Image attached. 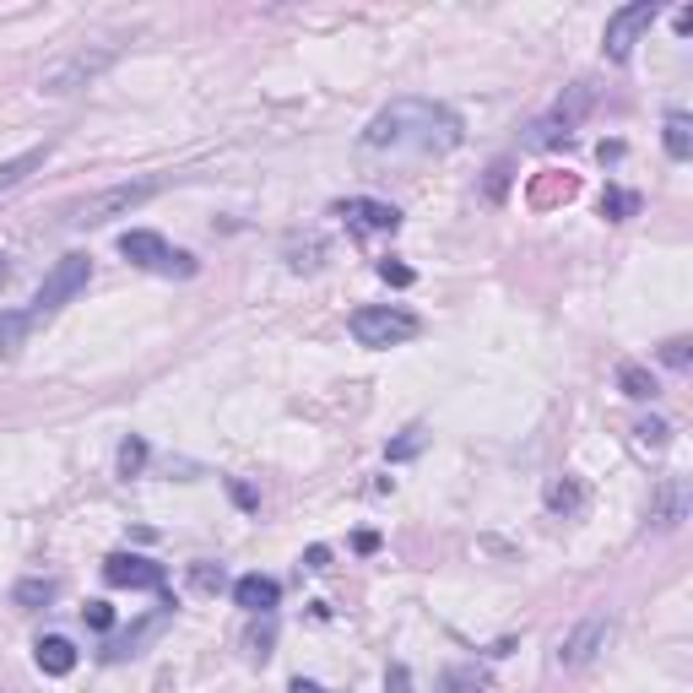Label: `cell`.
Wrapping results in <instances>:
<instances>
[{"mask_svg": "<svg viewBox=\"0 0 693 693\" xmlns=\"http://www.w3.org/2000/svg\"><path fill=\"white\" fill-rule=\"evenodd\" d=\"M369 152H455L461 146V115L433 98H396L363 126Z\"/></svg>", "mask_w": 693, "mask_h": 693, "instance_id": "obj_1", "label": "cell"}, {"mask_svg": "<svg viewBox=\"0 0 693 693\" xmlns=\"http://www.w3.org/2000/svg\"><path fill=\"white\" fill-rule=\"evenodd\" d=\"M163 184H168L163 174H152V179H126V184H109V190H98V195H87V201L65 206V223H71V228H104V223L131 217L136 206H146V201H152Z\"/></svg>", "mask_w": 693, "mask_h": 693, "instance_id": "obj_2", "label": "cell"}, {"mask_svg": "<svg viewBox=\"0 0 693 693\" xmlns=\"http://www.w3.org/2000/svg\"><path fill=\"white\" fill-rule=\"evenodd\" d=\"M115 60H120V44H87V49H71L60 65H49V71L38 76V93H44V98L82 93V87H93V82H98Z\"/></svg>", "mask_w": 693, "mask_h": 693, "instance_id": "obj_3", "label": "cell"}, {"mask_svg": "<svg viewBox=\"0 0 693 693\" xmlns=\"http://www.w3.org/2000/svg\"><path fill=\"white\" fill-rule=\"evenodd\" d=\"M347 331H353V342H358V347L385 353V347L413 342L417 331H422V320H417L413 309H396V303H363V309H353Z\"/></svg>", "mask_w": 693, "mask_h": 693, "instance_id": "obj_4", "label": "cell"}, {"mask_svg": "<svg viewBox=\"0 0 693 693\" xmlns=\"http://www.w3.org/2000/svg\"><path fill=\"white\" fill-rule=\"evenodd\" d=\"M93 282V255H82V250H71V255H60L55 266H49V277H44V287L33 292V303L22 309L27 314V325H38V320H49L55 309H65L82 287Z\"/></svg>", "mask_w": 693, "mask_h": 693, "instance_id": "obj_5", "label": "cell"}, {"mask_svg": "<svg viewBox=\"0 0 693 693\" xmlns=\"http://www.w3.org/2000/svg\"><path fill=\"white\" fill-rule=\"evenodd\" d=\"M120 255L141 266V272H157V277H195V261L184 250H174L163 234H146V228H131L120 239Z\"/></svg>", "mask_w": 693, "mask_h": 693, "instance_id": "obj_6", "label": "cell"}, {"mask_svg": "<svg viewBox=\"0 0 693 693\" xmlns=\"http://www.w3.org/2000/svg\"><path fill=\"white\" fill-rule=\"evenodd\" d=\"M656 16H661V5L656 0H629V5H618L612 16H607V27H601V49H607V60H629L634 55V44L656 27Z\"/></svg>", "mask_w": 693, "mask_h": 693, "instance_id": "obj_7", "label": "cell"}, {"mask_svg": "<svg viewBox=\"0 0 693 693\" xmlns=\"http://www.w3.org/2000/svg\"><path fill=\"white\" fill-rule=\"evenodd\" d=\"M596 104V93H590V82H574L569 87V98H558L553 115H542L537 126H531V136H526V146H558V141L574 136V126L585 120V109Z\"/></svg>", "mask_w": 693, "mask_h": 693, "instance_id": "obj_8", "label": "cell"}, {"mask_svg": "<svg viewBox=\"0 0 693 693\" xmlns=\"http://www.w3.org/2000/svg\"><path fill=\"white\" fill-rule=\"evenodd\" d=\"M607 640H612V618L607 612H590V618H580L563 640H558V667H590L601 650H607Z\"/></svg>", "mask_w": 693, "mask_h": 693, "instance_id": "obj_9", "label": "cell"}, {"mask_svg": "<svg viewBox=\"0 0 693 693\" xmlns=\"http://www.w3.org/2000/svg\"><path fill=\"white\" fill-rule=\"evenodd\" d=\"M104 580L120 585V590H163V585H168V569L152 563V558H141V553H115L104 563Z\"/></svg>", "mask_w": 693, "mask_h": 693, "instance_id": "obj_10", "label": "cell"}, {"mask_svg": "<svg viewBox=\"0 0 693 693\" xmlns=\"http://www.w3.org/2000/svg\"><path fill=\"white\" fill-rule=\"evenodd\" d=\"M336 217H347V228H358V234H396V228H402V212L385 206V201H369V195L342 201Z\"/></svg>", "mask_w": 693, "mask_h": 693, "instance_id": "obj_11", "label": "cell"}, {"mask_svg": "<svg viewBox=\"0 0 693 693\" xmlns=\"http://www.w3.org/2000/svg\"><path fill=\"white\" fill-rule=\"evenodd\" d=\"M650 521H656L661 531H678V526L689 521V482H683V477H667V482L656 488V499H650Z\"/></svg>", "mask_w": 693, "mask_h": 693, "instance_id": "obj_12", "label": "cell"}, {"mask_svg": "<svg viewBox=\"0 0 693 693\" xmlns=\"http://www.w3.org/2000/svg\"><path fill=\"white\" fill-rule=\"evenodd\" d=\"M234 601L244 607V612H255V618H272L282 601V585L272 574H244V580H234Z\"/></svg>", "mask_w": 693, "mask_h": 693, "instance_id": "obj_13", "label": "cell"}, {"mask_svg": "<svg viewBox=\"0 0 693 693\" xmlns=\"http://www.w3.org/2000/svg\"><path fill=\"white\" fill-rule=\"evenodd\" d=\"M33 661H38L44 678H71V672H76V645L60 640V634H44V640L33 645Z\"/></svg>", "mask_w": 693, "mask_h": 693, "instance_id": "obj_14", "label": "cell"}, {"mask_svg": "<svg viewBox=\"0 0 693 693\" xmlns=\"http://www.w3.org/2000/svg\"><path fill=\"white\" fill-rule=\"evenodd\" d=\"M44 163H49V141H44V146H27V152H16V157H5V163H0V195L16 190V184H22L33 168H44Z\"/></svg>", "mask_w": 693, "mask_h": 693, "instance_id": "obj_15", "label": "cell"}, {"mask_svg": "<svg viewBox=\"0 0 693 693\" xmlns=\"http://www.w3.org/2000/svg\"><path fill=\"white\" fill-rule=\"evenodd\" d=\"M661 141H667V157H672V163H689V157H693V120L683 115V109H672V115H667Z\"/></svg>", "mask_w": 693, "mask_h": 693, "instance_id": "obj_16", "label": "cell"}, {"mask_svg": "<svg viewBox=\"0 0 693 693\" xmlns=\"http://www.w3.org/2000/svg\"><path fill=\"white\" fill-rule=\"evenodd\" d=\"M542 499H548V510H553V515H580V510H585V488H580L574 477H553Z\"/></svg>", "mask_w": 693, "mask_h": 693, "instance_id": "obj_17", "label": "cell"}, {"mask_svg": "<svg viewBox=\"0 0 693 693\" xmlns=\"http://www.w3.org/2000/svg\"><path fill=\"white\" fill-rule=\"evenodd\" d=\"M618 385H623L629 402H656V396H661V391H656V374L640 369V363H618Z\"/></svg>", "mask_w": 693, "mask_h": 693, "instance_id": "obj_18", "label": "cell"}, {"mask_svg": "<svg viewBox=\"0 0 693 693\" xmlns=\"http://www.w3.org/2000/svg\"><path fill=\"white\" fill-rule=\"evenodd\" d=\"M168 612H174V607H163V612H152V618H146L141 629H131L126 640H115V645H109V661H126V656H136V645H141V640H152V634H157V629L168 623Z\"/></svg>", "mask_w": 693, "mask_h": 693, "instance_id": "obj_19", "label": "cell"}, {"mask_svg": "<svg viewBox=\"0 0 693 693\" xmlns=\"http://www.w3.org/2000/svg\"><path fill=\"white\" fill-rule=\"evenodd\" d=\"M33 336V325H27V314L22 309H5L0 314V353L11 358V353H22V342Z\"/></svg>", "mask_w": 693, "mask_h": 693, "instance_id": "obj_20", "label": "cell"}, {"mask_svg": "<svg viewBox=\"0 0 693 693\" xmlns=\"http://www.w3.org/2000/svg\"><path fill=\"white\" fill-rule=\"evenodd\" d=\"M55 590H60L55 580H16L11 585V601L16 607H44V601H55Z\"/></svg>", "mask_w": 693, "mask_h": 693, "instance_id": "obj_21", "label": "cell"}, {"mask_svg": "<svg viewBox=\"0 0 693 693\" xmlns=\"http://www.w3.org/2000/svg\"><path fill=\"white\" fill-rule=\"evenodd\" d=\"M634 212H640V195H634V190H607V195H601V217H607V223H623V217H634Z\"/></svg>", "mask_w": 693, "mask_h": 693, "instance_id": "obj_22", "label": "cell"}, {"mask_svg": "<svg viewBox=\"0 0 693 693\" xmlns=\"http://www.w3.org/2000/svg\"><path fill=\"white\" fill-rule=\"evenodd\" d=\"M439 689H444V693H482V689H488V678H482L477 667H450Z\"/></svg>", "mask_w": 693, "mask_h": 693, "instance_id": "obj_23", "label": "cell"}, {"mask_svg": "<svg viewBox=\"0 0 693 693\" xmlns=\"http://www.w3.org/2000/svg\"><path fill=\"white\" fill-rule=\"evenodd\" d=\"M190 585H195V590H223L228 574H223V563H195V569H190Z\"/></svg>", "mask_w": 693, "mask_h": 693, "instance_id": "obj_24", "label": "cell"}, {"mask_svg": "<svg viewBox=\"0 0 693 693\" xmlns=\"http://www.w3.org/2000/svg\"><path fill=\"white\" fill-rule=\"evenodd\" d=\"M422 444H428V428H407V433H402V439L391 444V461H413Z\"/></svg>", "mask_w": 693, "mask_h": 693, "instance_id": "obj_25", "label": "cell"}, {"mask_svg": "<svg viewBox=\"0 0 693 693\" xmlns=\"http://www.w3.org/2000/svg\"><path fill=\"white\" fill-rule=\"evenodd\" d=\"M634 433H640V444H650V450H661V444H667V439H672V428H667V422H661V417H645V422H640V428H634Z\"/></svg>", "mask_w": 693, "mask_h": 693, "instance_id": "obj_26", "label": "cell"}, {"mask_svg": "<svg viewBox=\"0 0 693 693\" xmlns=\"http://www.w3.org/2000/svg\"><path fill=\"white\" fill-rule=\"evenodd\" d=\"M141 466H146V444H141V439H126V444H120V471L136 477Z\"/></svg>", "mask_w": 693, "mask_h": 693, "instance_id": "obj_27", "label": "cell"}, {"mask_svg": "<svg viewBox=\"0 0 693 693\" xmlns=\"http://www.w3.org/2000/svg\"><path fill=\"white\" fill-rule=\"evenodd\" d=\"M689 347H693L689 336H672V342L661 347V363H667V369H689V358H693Z\"/></svg>", "mask_w": 693, "mask_h": 693, "instance_id": "obj_28", "label": "cell"}, {"mask_svg": "<svg viewBox=\"0 0 693 693\" xmlns=\"http://www.w3.org/2000/svg\"><path fill=\"white\" fill-rule=\"evenodd\" d=\"M385 693H413V672H407L402 661H396V667L385 672Z\"/></svg>", "mask_w": 693, "mask_h": 693, "instance_id": "obj_29", "label": "cell"}, {"mask_svg": "<svg viewBox=\"0 0 693 693\" xmlns=\"http://www.w3.org/2000/svg\"><path fill=\"white\" fill-rule=\"evenodd\" d=\"M87 623H93V629H115V612H109V601H93V607H87Z\"/></svg>", "mask_w": 693, "mask_h": 693, "instance_id": "obj_30", "label": "cell"}, {"mask_svg": "<svg viewBox=\"0 0 693 693\" xmlns=\"http://www.w3.org/2000/svg\"><path fill=\"white\" fill-rule=\"evenodd\" d=\"M380 277H385V282H396V287H407V282H413V272H407L402 261H380Z\"/></svg>", "mask_w": 693, "mask_h": 693, "instance_id": "obj_31", "label": "cell"}, {"mask_svg": "<svg viewBox=\"0 0 693 693\" xmlns=\"http://www.w3.org/2000/svg\"><path fill=\"white\" fill-rule=\"evenodd\" d=\"M303 563H309V569H331V548H309Z\"/></svg>", "mask_w": 693, "mask_h": 693, "instance_id": "obj_32", "label": "cell"}, {"mask_svg": "<svg viewBox=\"0 0 693 693\" xmlns=\"http://www.w3.org/2000/svg\"><path fill=\"white\" fill-rule=\"evenodd\" d=\"M287 693H331V689H320V683H309V678H292V683H287Z\"/></svg>", "mask_w": 693, "mask_h": 693, "instance_id": "obj_33", "label": "cell"}, {"mask_svg": "<svg viewBox=\"0 0 693 693\" xmlns=\"http://www.w3.org/2000/svg\"><path fill=\"white\" fill-rule=\"evenodd\" d=\"M5 277H11V266H5V255H0V287H5Z\"/></svg>", "mask_w": 693, "mask_h": 693, "instance_id": "obj_34", "label": "cell"}]
</instances>
